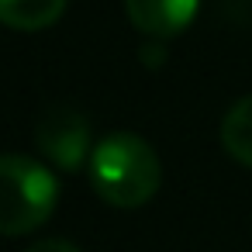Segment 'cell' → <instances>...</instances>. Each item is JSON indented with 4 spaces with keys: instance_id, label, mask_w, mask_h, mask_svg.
<instances>
[{
    "instance_id": "obj_1",
    "label": "cell",
    "mask_w": 252,
    "mask_h": 252,
    "mask_svg": "<svg viewBox=\"0 0 252 252\" xmlns=\"http://www.w3.org/2000/svg\"><path fill=\"white\" fill-rule=\"evenodd\" d=\"M90 183L111 207H142L162 187V162L156 149L135 131H114L90 152Z\"/></svg>"
},
{
    "instance_id": "obj_2",
    "label": "cell",
    "mask_w": 252,
    "mask_h": 252,
    "mask_svg": "<svg viewBox=\"0 0 252 252\" xmlns=\"http://www.w3.org/2000/svg\"><path fill=\"white\" fill-rule=\"evenodd\" d=\"M59 204V180L32 156H0V235L18 238L42 228Z\"/></svg>"
},
{
    "instance_id": "obj_3",
    "label": "cell",
    "mask_w": 252,
    "mask_h": 252,
    "mask_svg": "<svg viewBox=\"0 0 252 252\" xmlns=\"http://www.w3.org/2000/svg\"><path fill=\"white\" fill-rule=\"evenodd\" d=\"M35 145L63 173H76L87 162V156L94 152L90 125L73 107H52V111H45L38 118V125H35Z\"/></svg>"
},
{
    "instance_id": "obj_4",
    "label": "cell",
    "mask_w": 252,
    "mask_h": 252,
    "mask_svg": "<svg viewBox=\"0 0 252 252\" xmlns=\"http://www.w3.org/2000/svg\"><path fill=\"white\" fill-rule=\"evenodd\" d=\"M200 0H125L128 21L149 38H176L193 18Z\"/></svg>"
},
{
    "instance_id": "obj_5",
    "label": "cell",
    "mask_w": 252,
    "mask_h": 252,
    "mask_svg": "<svg viewBox=\"0 0 252 252\" xmlns=\"http://www.w3.org/2000/svg\"><path fill=\"white\" fill-rule=\"evenodd\" d=\"M69 0H0V25L14 32H42L63 18Z\"/></svg>"
},
{
    "instance_id": "obj_6",
    "label": "cell",
    "mask_w": 252,
    "mask_h": 252,
    "mask_svg": "<svg viewBox=\"0 0 252 252\" xmlns=\"http://www.w3.org/2000/svg\"><path fill=\"white\" fill-rule=\"evenodd\" d=\"M221 145L235 162L252 169V94L235 100L221 118Z\"/></svg>"
},
{
    "instance_id": "obj_7",
    "label": "cell",
    "mask_w": 252,
    "mask_h": 252,
    "mask_svg": "<svg viewBox=\"0 0 252 252\" xmlns=\"http://www.w3.org/2000/svg\"><path fill=\"white\" fill-rule=\"evenodd\" d=\"M28 252H83V249L66 242V238H42V242L28 245Z\"/></svg>"
}]
</instances>
